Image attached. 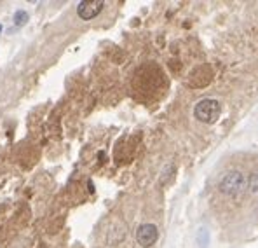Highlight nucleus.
<instances>
[{"mask_svg": "<svg viewBox=\"0 0 258 248\" xmlns=\"http://www.w3.org/2000/svg\"><path fill=\"white\" fill-rule=\"evenodd\" d=\"M218 187H220V192L225 194V196H230V197L241 196V194L248 189V177L239 170L227 171L222 177V180H220Z\"/></svg>", "mask_w": 258, "mask_h": 248, "instance_id": "f257e3e1", "label": "nucleus"}, {"mask_svg": "<svg viewBox=\"0 0 258 248\" xmlns=\"http://www.w3.org/2000/svg\"><path fill=\"white\" fill-rule=\"evenodd\" d=\"M194 116L204 124H215L222 116V105L215 98H204L194 107Z\"/></svg>", "mask_w": 258, "mask_h": 248, "instance_id": "f03ea898", "label": "nucleus"}, {"mask_svg": "<svg viewBox=\"0 0 258 248\" xmlns=\"http://www.w3.org/2000/svg\"><path fill=\"white\" fill-rule=\"evenodd\" d=\"M157 238H159V231L154 224H142V226L136 229V241L143 248L152 246L157 241Z\"/></svg>", "mask_w": 258, "mask_h": 248, "instance_id": "7ed1b4c3", "label": "nucleus"}, {"mask_svg": "<svg viewBox=\"0 0 258 248\" xmlns=\"http://www.w3.org/2000/svg\"><path fill=\"white\" fill-rule=\"evenodd\" d=\"M105 7V2H101V0H84V2L79 4L77 7V14L81 20H93V18H96L98 14L103 11Z\"/></svg>", "mask_w": 258, "mask_h": 248, "instance_id": "20e7f679", "label": "nucleus"}, {"mask_svg": "<svg viewBox=\"0 0 258 248\" xmlns=\"http://www.w3.org/2000/svg\"><path fill=\"white\" fill-rule=\"evenodd\" d=\"M248 189L251 192H258V171H253L251 175H248Z\"/></svg>", "mask_w": 258, "mask_h": 248, "instance_id": "39448f33", "label": "nucleus"}, {"mask_svg": "<svg viewBox=\"0 0 258 248\" xmlns=\"http://www.w3.org/2000/svg\"><path fill=\"white\" fill-rule=\"evenodd\" d=\"M26 18H28V16H26V14L23 13V11H20V13H16V23H18V25H23V23H25L23 20H26Z\"/></svg>", "mask_w": 258, "mask_h": 248, "instance_id": "423d86ee", "label": "nucleus"}]
</instances>
